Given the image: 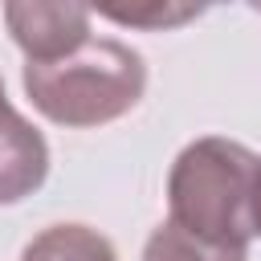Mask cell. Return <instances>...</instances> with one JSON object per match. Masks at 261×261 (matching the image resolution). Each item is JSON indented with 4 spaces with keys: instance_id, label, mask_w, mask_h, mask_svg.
<instances>
[{
    "instance_id": "cell-3",
    "label": "cell",
    "mask_w": 261,
    "mask_h": 261,
    "mask_svg": "<svg viewBox=\"0 0 261 261\" xmlns=\"http://www.w3.org/2000/svg\"><path fill=\"white\" fill-rule=\"evenodd\" d=\"M4 24L29 61H49L90 37L86 0H4Z\"/></svg>"
},
{
    "instance_id": "cell-4",
    "label": "cell",
    "mask_w": 261,
    "mask_h": 261,
    "mask_svg": "<svg viewBox=\"0 0 261 261\" xmlns=\"http://www.w3.org/2000/svg\"><path fill=\"white\" fill-rule=\"evenodd\" d=\"M49 175V143L45 135L16 110L0 126V204H16L33 196Z\"/></svg>"
},
{
    "instance_id": "cell-8",
    "label": "cell",
    "mask_w": 261,
    "mask_h": 261,
    "mask_svg": "<svg viewBox=\"0 0 261 261\" xmlns=\"http://www.w3.org/2000/svg\"><path fill=\"white\" fill-rule=\"evenodd\" d=\"M253 237H261V159H257V179H253Z\"/></svg>"
},
{
    "instance_id": "cell-2",
    "label": "cell",
    "mask_w": 261,
    "mask_h": 261,
    "mask_svg": "<svg viewBox=\"0 0 261 261\" xmlns=\"http://www.w3.org/2000/svg\"><path fill=\"white\" fill-rule=\"evenodd\" d=\"M253 179H257V155L245 143L204 135V139L188 143L167 171L171 220L196 237L249 249Z\"/></svg>"
},
{
    "instance_id": "cell-5",
    "label": "cell",
    "mask_w": 261,
    "mask_h": 261,
    "mask_svg": "<svg viewBox=\"0 0 261 261\" xmlns=\"http://www.w3.org/2000/svg\"><path fill=\"white\" fill-rule=\"evenodd\" d=\"M102 20L130 33H171L212 8V0H86Z\"/></svg>"
},
{
    "instance_id": "cell-10",
    "label": "cell",
    "mask_w": 261,
    "mask_h": 261,
    "mask_svg": "<svg viewBox=\"0 0 261 261\" xmlns=\"http://www.w3.org/2000/svg\"><path fill=\"white\" fill-rule=\"evenodd\" d=\"M245 4H249V8H253V12H261V0H245Z\"/></svg>"
},
{
    "instance_id": "cell-1",
    "label": "cell",
    "mask_w": 261,
    "mask_h": 261,
    "mask_svg": "<svg viewBox=\"0 0 261 261\" xmlns=\"http://www.w3.org/2000/svg\"><path fill=\"white\" fill-rule=\"evenodd\" d=\"M29 102L57 126L90 130L130 114L147 90V61L139 49L106 37H86L77 49L24 65Z\"/></svg>"
},
{
    "instance_id": "cell-9",
    "label": "cell",
    "mask_w": 261,
    "mask_h": 261,
    "mask_svg": "<svg viewBox=\"0 0 261 261\" xmlns=\"http://www.w3.org/2000/svg\"><path fill=\"white\" fill-rule=\"evenodd\" d=\"M12 114H16V106L8 102V94H4V77H0V126H4V122H8Z\"/></svg>"
},
{
    "instance_id": "cell-7",
    "label": "cell",
    "mask_w": 261,
    "mask_h": 261,
    "mask_svg": "<svg viewBox=\"0 0 261 261\" xmlns=\"http://www.w3.org/2000/svg\"><path fill=\"white\" fill-rule=\"evenodd\" d=\"M20 261H118V257L102 232L86 224H53L24 245Z\"/></svg>"
},
{
    "instance_id": "cell-6",
    "label": "cell",
    "mask_w": 261,
    "mask_h": 261,
    "mask_svg": "<svg viewBox=\"0 0 261 261\" xmlns=\"http://www.w3.org/2000/svg\"><path fill=\"white\" fill-rule=\"evenodd\" d=\"M143 261H249V249L245 245H220V241L196 237V232H188L184 224H175L167 216L147 237Z\"/></svg>"
}]
</instances>
